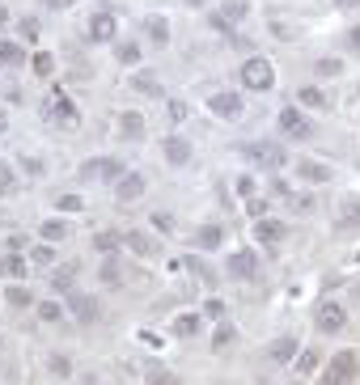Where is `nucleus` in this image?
Here are the masks:
<instances>
[{
  "instance_id": "obj_1",
  "label": "nucleus",
  "mask_w": 360,
  "mask_h": 385,
  "mask_svg": "<svg viewBox=\"0 0 360 385\" xmlns=\"http://www.w3.org/2000/svg\"><path fill=\"white\" fill-rule=\"evenodd\" d=\"M242 89H250V93H272L276 89V64L267 55L242 60Z\"/></svg>"
},
{
  "instance_id": "obj_2",
  "label": "nucleus",
  "mask_w": 360,
  "mask_h": 385,
  "mask_svg": "<svg viewBox=\"0 0 360 385\" xmlns=\"http://www.w3.org/2000/svg\"><path fill=\"white\" fill-rule=\"evenodd\" d=\"M242 153L254 165H263V170H284L288 165V149L280 140H250V144H242Z\"/></svg>"
},
{
  "instance_id": "obj_3",
  "label": "nucleus",
  "mask_w": 360,
  "mask_h": 385,
  "mask_svg": "<svg viewBox=\"0 0 360 385\" xmlns=\"http://www.w3.org/2000/svg\"><path fill=\"white\" fill-rule=\"evenodd\" d=\"M85 38H89V42H110V47H115V42H119V17H115V9H106V5L93 9L89 21H85Z\"/></svg>"
},
{
  "instance_id": "obj_4",
  "label": "nucleus",
  "mask_w": 360,
  "mask_h": 385,
  "mask_svg": "<svg viewBox=\"0 0 360 385\" xmlns=\"http://www.w3.org/2000/svg\"><path fill=\"white\" fill-rule=\"evenodd\" d=\"M360 373V356L356 351H335L331 364L322 369V385H352Z\"/></svg>"
},
{
  "instance_id": "obj_5",
  "label": "nucleus",
  "mask_w": 360,
  "mask_h": 385,
  "mask_svg": "<svg viewBox=\"0 0 360 385\" xmlns=\"http://www.w3.org/2000/svg\"><path fill=\"white\" fill-rule=\"evenodd\" d=\"M276 127H280L284 140H309V136H314V123H309V114H305L297 102L284 106V110L276 114Z\"/></svg>"
},
{
  "instance_id": "obj_6",
  "label": "nucleus",
  "mask_w": 360,
  "mask_h": 385,
  "mask_svg": "<svg viewBox=\"0 0 360 385\" xmlns=\"http://www.w3.org/2000/svg\"><path fill=\"white\" fill-rule=\"evenodd\" d=\"M208 110L216 114V119H242V110H246V102H242V93H233V89H216V93H208Z\"/></svg>"
},
{
  "instance_id": "obj_7",
  "label": "nucleus",
  "mask_w": 360,
  "mask_h": 385,
  "mask_svg": "<svg viewBox=\"0 0 360 385\" xmlns=\"http://www.w3.org/2000/svg\"><path fill=\"white\" fill-rule=\"evenodd\" d=\"M161 157L174 165V170H182V165H191V157H195V144H191L187 136H178V132H170L161 140Z\"/></svg>"
},
{
  "instance_id": "obj_8",
  "label": "nucleus",
  "mask_w": 360,
  "mask_h": 385,
  "mask_svg": "<svg viewBox=\"0 0 360 385\" xmlns=\"http://www.w3.org/2000/svg\"><path fill=\"white\" fill-rule=\"evenodd\" d=\"M123 246H128L136 258H157V254H161V242H157L149 229H123Z\"/></svg>"
},
{
  "instance_id": "obj_9",
  "label": "nucleus",
  "mask_w": 360,
  "mask_h": 385,
  "mask_svg": "<svg viewBox=\"0 0 360 385\" xmlns=\"http://www.w3.org/2000/svg\"><path fill=\"white\" fill-rule=\"evenodd\" d=\"M64 305H68V314L77 318L81 326H89L93 318H98V301H93L89 293H81V288H72V293H64Z\"/></svg>"
},
{
  "instance_id": "obj_10",
  "label": "nucleus",
  "mask_w": 360,
  "mask_h": 385,
  "mask_svg": "<svg viewBox=\"0 0 360 385\" xmlns=\"http://www.w3.org/2000/svg\"><path fill=\"white\" fill-rule=\"evenodd\" d=\"M43 114L56 119V123H64V127H77V123H81V114H77V106H72L68 93H51V98H47V106H43Z\"/></svg>"
},
{
  "instance_id": "obj_11",
  "label": "nucleus",
  "mask_w": 360,
  "mask_h": 385,
  "mask_svg": "<svg viewBox=\"0 0 360 385\" xmlns=\"http://www.w3.org/2000/svg\"><path fill=\"white\" fill-rule=\"evenodd\" d=\"M293 170H297V182H305V186H326L331 182V165L326 161H314V157L293 161Z\"/></svg>"
},
{
  "instance_id": "obj_12",
  "label": "nucleus",
  "mask_w": 360,
  "mask_h": 385,
  "mask_svg": "<svg viewBox=\"0 0 360 385\" xmlns=\"http://www.w3.org/2000/svg\"><path fill=\"white\" fill-rule=\"evenodd\" d=\"M144 190H149V178H144L140 170H128L123 178L115 182V199H119V203H136Z\"/></svg>"
},
{
  "instance_id": "obj_13",
  "label": "nucleus",
  "mask_w": 360,
  "mask_h": 385,
  "mask_svg": "<svg viewBox=\"0 0 360 385\" xmlns=\"http://www.w3.org/2000/svg\"><path fill=\"white\" fill-rule=\"evenodd\" d=\"M225 271H229V280H254L259 275V254L254 250H233Z\"/></svg>"
},
{
  "instance_id": "obj_14",
  "label": "nucleus",
  "mask_w": 360,
  "mask_h": 385,
  "mask_svg": "<svg viewBox=\"0 0 360 385\" xmlns=\"http://www.w3.org/2000/svg\"><path fill=\"white\" fill-rule=\"evenodd\" d=\"M132 93H140V98H165V89H161V77L149 68H132V77H128Z\"/></svg>"
},
{
  "instance_id": "obj_15",
  "label": "nucleus",
  "mask_w": 360,
  "mask_h": 385,
  "mask_svg": "<svg viewBox=\"0 0 360 385\" xmlns=\"http://www.w3.org/2000/svg\"><path fill=\"white\" fill-rule=\"evenodd\" d=\"M314 326H318V330H326V334L344 330V326H348V314H344V305H335V301H322V305L314 309Z\"/></svg>"
},
{
  "instance_id": "obj_16",
  "label": "nucleus",
  "mask_w": 360,
  "mask_h": 385,
  "mask_svg": "<svg viewBox=\"0 0 360 385\" xmlns=\"http://www.w3.org/2000/svg\"><path fill=\"white\" fill-rule=\"evenodd\" d=\"M297 356H301L297 334H280V339H272V343H267V364H293Z\"/></svg>"
},
{
  "instance_id": "obj_17",
  "label": "nucleus",
  "mask_w": 360,
  "mask_h": 385,
  "mask_svg": "<svg viewBox=\"0 0 360 385\" xmlns=\"http://www.w3.org/2000/svg\"><path fill=\"white\" fill-rule=\"evenodd\" d=\"M284 237H288V225L276 221V216H263V221H254V242H263V246H280Z\"/></svg>"
},
{
  "instance_id": "obj_18",
  "label": "nucleus",
  "mask_w": 360,
  "mask_h": 385,
  "mask_svg": "<svg viewBox=\"0 0 360 385\" xmlns=\"http://www.w3.org/2000/svg\"><path fill=\"white\" fill-rule=\"evenodd\" d=\"M144 38H149L153 47H170V17L149 13V17H144Z\"/></svg>"
},
{
  "instance_id": "obj_19",
  "label": "nucleus",
  "mask_w": 360,
  "mask_h": 385,
  "mask_svg": "<svg viewBox=\"0 0 360 385\" xmlns=\"http://www.w3.org/2000/svg\"><path fill=\"white\" fill-rule=\"evenodd\" d=\"M115 127H119V136H123V140H144V114L140 110H123V114H119L115 119Z\"/></svg>"
},
{
  "instance_id": "obj_20",
  "label": "nucleus",
  "mask_w": 360,
  "mask_h": 385,
  "mask_svg": "<svg viewBox=\"0 0 360 385\" xmlns=\"http://www.w3.org/2000/svg\"><path fill=\"white\" fill-rule=\"evenodd\" d=\"M297 106L301 110H331V98H326L318 85H301L297 89Z\"/></svg>"
},
{
  "instance_id": "obj_21",
  "label": "nucleus",
  "mask_w": 360,
  "mask_h": 385,
  "mask_svg": "<svg viewBox=\"0 0 360 385\" xmlns=\"http://www.w3.org/2000/svg\"><path fill=\"white\" fill-rule=\"evenodd\" d=\"M221 246H225V229H221V225H204V229H195V250L212 254V250H221Z\"/></svg>"
},
{
  "instance_id": "obj_22",
  "label": "nucleus",
  "mask_w": 360,
  "mask_h": 385,
  "mask_svg": "<svg viewBox=\"0 0 360 385\" xmlns=\"http://www.w3.org/2000/svg\"><path fill=\"white\" fill-rule=\"evenodd\" d=\"M26 271H30V262H26L21 250H9L5 258H0V275L5 280H26Z\"/></svg>"
},
{
  "instance_id": "obj_23",
  "label": "nucleus",
  "mask_w": 360,
  "mask_h": 385,
  "mask_svg": "<svg viewBox=\"0 0 360 385\" xmlns=\"http://www.w3.org/2000/svg\"><path fill=\"white\" fill-rule=\"evenodd\" d=\"M68 233H72V229H68L64 216H47V221L38 225V237H43V242H51V246H56V242H68Z\"/></svg>"
},
{
  "instance_id": "obj_24",
  "label": "nucleus",
  "mask_w": 360,
  "mask_h": 385,
  "mask_svg": "<svg viewBox=\"0 0 360 385\" xmlns=\"http://www.w3.org/2000/svg\"><path fill=\"white\" fill-rule=\"evenodd\" d=\"M115 64L119 68H140V42L136 38H119L115 42Z\"/></svg>"
},
{
  "instance_id": "obj_25",
  "label": "nucleus",
  "mask_w": 360,
  "mask_h": 385,
  "mask_svg": "<svg viewBox=\"0 0 360 385\" xmlns=\"http://www.w3.org/2000/svg\"><path fill=\"white\" fill-rule=\"evenodd\" d=\"M30 55H26V42H13V38H0V64L9 68H21Z\"/></svg>"
},
{
  "instance_id": "obj_26",
  "label": "nucleus",
  "mask_w": 360,
  "mask_h": 385,
  "mask_svg": "<svg viewBox=\"0 0 360 385\" xmlns=\"http://www.w3.org/2000/svg\"><path fill=\"white\" fill-rule=\"evenodd\" d=\"M339 229H360V195L339 199Z\"/></svg>"
},
{
  "instance_id": "obj_27",
  "label": "nucleus",
  "mask_w": 360,
  "mask_h": 385,
  "mask_svg": "<svg viewBox=\"0 0 360 385\" xmlns=\"http://www.w3.org/2000/svg\"><path fill=\"white\" fill-rule=\"evenodd\" d=\"M170 330L178 334V339H195V334L204 330V314H178Z\"/></svg>"
},
{
  "instance_id": "obj_28",
  "label": "nucleus",
  "mask_w": 360,
  "mask_h": 385,
  "mask_svg": "<svg viewBox=\"0 0 360 385\" xmlns=\"http://www.w3.org/2000/svg\"><path fill=\"white\" fill-rule=\"evenodd\" d=\"M128 174V161H115V157H98V182H119V178H123Z\"/></svg>"
},
{
  "instance_id": "obj_29",
  "label": "nucleus",
  "mask_w": 360,
  "mask_h": 385,
  "mask_svg": "<svg viewBox=\"0 0 360 385\" xmlns=\"http://www.w3.org/2000/svg\"><path fill=\"white\" fill-rule=\"evenodd\" d=\"M119 246H123V233H119V229H102V233H93V250H98V254H115Z\"/></svg>"
},
{
  "instance_id": "obj_30",
  "label": "nucleus",
  "mask_w": 360,
  "mask_h": 385,
  "mask_svg": "<svg viewBox=\"0 0 360 385\" xmlns=\"http://www.w3.org/2000/svg\"><path fill=\"white\" fill-rule=\"evenodd\" d=\"M297 364V377H309V373H318V364H322V356L314 351V347H301V356L293 360Z\"/></svg>"
},
{
  "instance_id": "obj_31",
  "label": "nucleus",
  "mask_w": 360,
  "mask_h": 385,
  "mask_svg": "<svg viewBox=\"0 0 360 385\" xmlns=\"http://www.w3.org/2000/svg\"><path fill=\"white\" fill-rule=\"evenodd\" d=\"M221 13L233 21V26H242V21H246V13H250V0H225V5H221Z\"/></svg>"
},
{
  "instance_id": "obj_32",
  "label": "nucleus",
  "mask_w": 360,
  "mask_h": 385,
  "mask_svg": "<svg viewBox=\"0 0 360 385\" xmlns=\"http://www.w3.org/2000/svg\"><path fill=\"white\" fill-rule=\"evenodd\" d=\"M5 301H9L13 309H30V305H34V297H30V288H26V284H13L9 293H5Z\"/></svg>"
},
{
  "instance_id": "obj_33",
  "label": "nucleus",
  "mask_w": 360,
  "mask_h": 385,
  "mask_svg": "<svg viewBox=\"0 0 360 385\" xmlns=\"http://www.w3.org/2000/svg\"><path fill=\"white\" fill-rule=\"evenodd\" d=\"M30 68H34V77H51V72H56V55H47V51H34L30 55Z\"/></svg>"
},
{
  "instance_id": "obj_34",
  "label": "nucleus",
  "mask_w": 360,
  "mask_h": 385,
  "mask_svg": "<svg viewBox=\"0 0 360 385\" xmlns=\"http://www.w3.org/2000/svg\"><path fill=\"white\" fill-rule=\"evenodd\" d=\"M34 314H38V322H60V318H64V305H60V301H38Z\"/></svg>"
},
{
  "instance_id": "obj_35",
  "label": "nucleus",
  "mask_w": 360,
  "mask_h": 385,
  "mask_svg": "<svg viewBox=\"0 0 360 385\" xmlns=\"http://www.w3.org/2000/svg\"><path fill=\"white\" fill-rule=\"evenodd\" d=\"M314 72H318V77H344V60H335V55H322L318 64H314Z\"/></svg>"
},
{
  "instance_id": "obj_36",
  "label": "nucleus",
  "mask_w": 360,
  "mask_h": 385,
  "mask_svg": "<svg viewBox=\"0 0 360 385\" xmlns=\"http://www.w3.org/2000/svg\"><path fill=\"white\" fill-rule=\"evenodd\" d=\"M144 381H149V385H178V377H174L170 369H157V364L144 369Z\"/></svg>"
},
{
  "instance_id": "obj_37",
  "label": "nucleus",
  "mask_w": 360,
  "mask_h": 385,
  "mask_svg": "<svg viewBox=\"0 0 360 385\" xmlns=\"http://www.w3.org/2000/svg\"><path fill=\"white\" fill-rule=\"evenodd\" d=\"M233 339H237L233 322H221V326H216V334H212V347H216V351H225V347H229Z\"/></svg>"
},
{
  "instance_id": "obj_38",
  "label": "nucleus",
  "mask_w": 360,
  "mask_h": 385,
  "mask_svg": "<svg viewBox=\"0 0 360 385\" xmlns=\"http://www.w3.org/2000/svg\"><path fill=\"white\" fill-rule=\"evenodd\" d=\"M47 373H51V377H72V360L68 356H47Z\"/></svg>"
},
{
  "instance_id": "obj_39",
  "label": "nucleus",
  "mask_w": 360,
  "mask_h": 385,
  "mask_svg": "<svg viewBox=\"0 0 360 385\" xmlns=\"http://www.w3.org/2000/svg\"><path fill=\"white\" fill-rule=\"evenodd\" d=\"M30 262H38V267H51V262H56V246H51V242L34 246V250H30Z\"/></svg>"
},
{
  "instance_id": "obj_40",
  "label": "nucleus",
  "mask_w": 360,
  "mask_h": 385,
  "mask_svg": "<svg viewBox=\"0 0 360 385\" xmlns=\"http://www.w3.org/2000/svg\"><path fill=\"white\" fill-rule=\"evenodd\" d=\"M72 275H77V267H64V271H51V288H56V293H72Z\"/></svg>"
},
{
  "instance_id": "obj_41",
  "label": "nucleus",
  "mask_w": 360,
  "mask_h": 385,
  "mask_svg": "<svg viewBox=\"0 0 360 385\" xmlns=\"http://www.w3.org/2000/svg\"><path fill=\"white\" fill-rule=\"evenodd\" d=\"M208 26H212L216 34H233V21H229L221 9H212V13H208Z\"/></svg>"
},
{
  "instance_id": "obj_42",
  "label": "nucleus",
  "mask_w": 360,
  "mask_h": 385,
  "mask_svg": "<svg viewBox=\"0 0 360 385\" xmlns=\"http://www.w3.org/2000/svg\"><path fill=\"white\" fill-rule=\"evenodd\" d=\"M17 34H21V42H38V21L34 17H21L17 21Z\"/></svg>"
},
{
  "instance_id": "obj_43",
  "label": "nucleus",
  "mask_w": 360,
  "mask_h": 385,
  "mask_svg": "<svg viewBox=\"0 0 360 385\" xmlns=\"http://www.w3.org/2000/svg\"><path fill=\"white\" fill-rule=\"evenodd\" d=\"M165 114H170V123L178 127L182 119H187V102H182V98H170V102H165Z\"/></svg>"
},
{
  "instance_id": "obj_44",
  "label": "nucleus",
  "mask_w": 360,
  "mask_h": 385,
  "mask_svg": "<svg viewBox=\"0 0 360 385\" xmlns=\"http://www.w3.org/2000/svg\"><path fill=\"white\" fill-rule=\"evenodd\" d=\"M204 318L225 322V301H221V297H208V301H204Z\"/></svg>"
},
{
  "instance_id": "obj_45",
  "label": "nucleus",
  "mask_w": 360,
  "mask_h": 385,
  "mask_svg": "<svg viewBox=\"0 0 360 385\" xmlns=\"http://www.w3.org/2000/svg\"><path fill=\"white\" fill-rule=\"evenodd\" d=\"M85 199L81 195H56V212H81Z\"/></svg>"
},
{
  "instance_id": "obj_46",
  "label": "nucleus",
  "mask_w": 360,
  "mask_h": 385,
  "mask_svg": "<svg viewBox=\"0 0 360 385\" xmlns=\"http://www.w3.org/2000/svg\"><path fill=\"white\" fill-rule=\"evenodd\" d=\"M149 221H153V229H161V233H174V212H153Z\"/></svg>"
},
{
  "instance_id": "obj_47",
  "label": "nucleus",
  "mask_w": 360,
  "mask_h": 385,
  "mask_svg": "<svg viewBox=\"0 0 360 385\" xmlns=\"http://www.w3.org/2000/svg\"><path fill=\"white\" fill-rule=\"evenodd\" d=\"M237 195H242V199H254V195H259V182H254L250 174H242V178H237Z\"/></svg>"
},
{
  "instance_id": "obj_48",
  "label": "nucleus",
  "mask_w": 360,
  "mask_h": 385,
  "mask_svg": "<svg viewBox=\"0 0 360 385\" xmlns=\"http://www.w3.org/2000/svg\"><path fill=\"white\" fill-rule=\"evenodd\" d=\"M246 212L254 216V221H263V216H267V195H254V199H246Z\"/></svg>"
},
{
  "instance_id": "obj_49",
  "label": "nucleus",
  "mask_w": 360,
  "mask_h": 385,
  "mask_svg": "<svg viewBox=\"0 0 360 385\" xmlns=\"http://www.w3.org/2000/svg\"><path fill=\"white\" fill-rule=\"evenodd\" d=\"M272 195L276 199H293V186H288L284 178H272Z\"/></svg>"
},
{
  "instance_id": "obj_50",
  "label": "nucleus",
  "mask_w": 360,
  "mask_h": 385,
  "mask_svg": "<svg viewBox=\"0 0 360 385\" xmlns=\"http://www.w3.org/2000/svg\"><path fill=\"white\" fill-rule=\"evenodd\" d=\"M293 208H297V212H314L318 199H314V195H293Z\"/></svg>"
},
{
  "instance_id": "obj_51",
  "label": "nucleus",
  "mask_w": 360,
  "mask_h": 385,
  "mask_svg": "<svg viewBox=\"0 0 360 385\" xmlns=\"http://www.w3.org/2000/svg\"><path fill=\"white\" fill-rule=\"evenodd\" d=\"M81 178H85V182H89V178H93V182H98V157H89V161L81 165Z\"/></svg>"
},
{
  "instance_id": "obj_52",
  "label": "nucleus",
  "mask_w": 360,
  "mask_h": 385,
  "mask_svg": "<svg viewBox=\"0 0 360 385\" xmlns=\"http://www.w3.org/2000/svg\"><path fill=\"white\" fill-rule=\"evenodd\" d=\"M115 262H119V258H110L106 267H102V280H106V284H119V267H115Z\"/></svg>"
},
{
  "instance_id": "obj_53",
  "label": "nucleus",
  "mask_w": 360,
  "mask_h": 385,
  "mask_svg": "<svg viewBox=\"0 0 360 385\" xmlns=\"http://www.w3.org/2000/svg\"><path fill=\"white\" fill-rule=\"evenodd\" d=\"M26 174H30V178H43V161H38V157H26Z\"/></svg>"
},
{
  "instance_id": "obj_54",
  "label": "nucleus",
  "mask_w": 360,
  "mask_h": 385,
  "mask_svg": "<svg viewBox=\"0 0 360 385\" xmlns=\"http://www.w3.org/2000/svg\"><path fill=\"white\" fill-rule=\"evenodd\" d=\"M272 34H276V38H293V30H288V21H272Z\"/></svg>"
},
{
  "instance_id": "obj_55",
  "label": "nucleus",
  "mask_w": 360,
  "mask_h": 385,
  "mask_svg": "<svg viewBox=\"0 0 360 385\" xmlns=\"http://www.w3.org/2000/svg\"><path fill=\"white\" fill-rule=\"evenodd\" d=\"M43 5H47V9H56V13H64V9L77 5V0H43Z\"/></svg>"
},
{
  "instance_id": "obj_56",
  "label": "nucleus",
  "mask_w": 360,
  "mask_h": 385,
  "mask_svg": "<svg viewBox=\"0 0 360 385\" xmlns=\"http://www.w3.org/2000/svg\"><path fill=\"white\" fill-rule=\"evenodd\" d=\"M348 51H360V26L348 30Z\"/></svg>"
},
{
  "instance_id": "obj_57",
  "label": "nucleus",
  "mask_w": 360,
  "mask_h": 385,
  "mask_svg": "<svg viewBox=\"0 0 360 385\" xmlns=\"http://www.w3.org/2000/svg\"><path fill=\"white\" fill-rule=\"evenodd\" d=\"M335 9H344V13H352V9H360V0H331Z\"/></svg>"
},
{
  "instance_id": "obj_58",
  "label": "nucleus",
  "mask_w": 360,
  "mask_h": 385,
  "mask_svg": "<svg viewBox=\"0 0 360 385\" xmlns=\"http://www.w3.org/2000/svg\"><path fill=\"white\" fill-rule=\"evenodd\" d=\"M0 132H9V110L0 106Z\"/></svg>"
},
{
  "instance_id": "obj_59",
  "label": "nucleus",
  "mask_w": 360,
  "mask_h": 385,
  "mask_svg": "<svg viewBox=\"0 0 360 385\" xmlns=\"http://www.w3.org/2000/svg\"><path fill=\"white\" fill-rule=\"evenodd\" d=\"M182 5H187V9H204V5H208V0H182Z\"/></svg>"
},
{
  "instance_id": "obj_60",
  "label": "nucleus",
  "mask_w": 360,
  "mask_h": 385,
  "mask_svg": "<svg viewBox=\"0 0 360 385\" xmlns=\"http://www.w3.org/2000/svg\"><path fill=\"white\" fill-rule=\"evenodd\" d=\"M5 21H9V13H5V9H0V26H5Z\"/></svg>"
}]
</instances>
